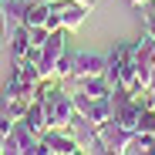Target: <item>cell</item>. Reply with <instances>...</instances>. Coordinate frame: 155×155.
<instances>
[{"label":"cell","instance_id":"1","mask_svg":"<svg viewBox=\"0 0 155 155\" xmlns=\"http://www.w3.org/2000/svg\"><path fill=\"white\" fill-rule=\"evenodd\" d=\"M37 98H41L44 125L47 128H68L74 121L78 108H74V98H71V91H68L64 81H44V88H41Z\"/></svg>","mask_w":155,"mask_h":155},{"label":"cell","instance_id":"2","mask_svg":"<svg viewBox=\"0 0 155 155\" xmlns=\"http://www.w3.org/2000/svg\"><path fill=\"white\" fill-rule=\"evenodd\" d=\"M47 7H51L47 10V20H44L47 31H61V27L64 31H78L88 20V14H91V7L81 4V0H51Z\"/></svg>","mask_w":155,"mask_h":155},{"label":"cell","instance_id":"3","mask_svg":"<svg viewBox=\"0 0 155 155\" xmlns=\"http://www.w3.org/2000/svg\"><path fill=\"white\" fill-rule=\"evenodd\" d=\"M132 58H135V78H138V88H142V98H145L148 81H152V71H155V37H152L148 31L135 41Z\"/></svg>","mask_w":155,"mask_h":155},{"label":"cell","instance_id":"4","mask_svg":"<svg viewBox=\"0 0 155 155\" xmlns=\"http://www.w3.org/2000/svg\"><path fill=\"white\" fill-rule=\"evenodd\" d=\"M108 74V58L98 54V51H78L71 54V81H84V78H105Z\"/></svg>","mask_w":155,"mask_h":155},{"label":"cell","instance_id":"5","mask_svg":"<svg viewBox=\"0 0 155 155\" xmlns=\"http://www.w3.org/2000/svg\"><path fill=\"white\" fill-rule=\"evenodd\" d=\"M41 138L51 145L54 155H81V145L68 128H47V132H41Z\"/></svg>","mask_w":155,"mask_h":155},{"label":"cell","instance_id":"6","mask_svg":"<svg viewBox=\"0 0 155 155\" xmlns=\"http://www.w3.org/2000/svg\"><path fill=\"white\" fill-rule=\"evenodd\" d=\"M81 152H84V155H125V148H121V145H108L98 132H91V135H88V142L81 145Z\"/></svg>","mask_w":155,"mask_h":155},{"label":"cell","instance_id":"7","mask_svg":"<svg viewBox=\"0 0 155 155\" xmlns=\"http://www.w3.org/2000/svg\"><path fill=\"white\" fill-rule=\"evenodd\" d=\"M20 121H24V125H27V128H31V132H37V135H41V132H47V125H44V108H41V98H37V101H34V105L27 108V115H24Z\"/></svg>","mask_w":155,"mask_h":155},{"label":"cell","instance_id":"8","mask_svg":"<svg viewBox=\"0 0 155 155\" xmlns=\"http://www.w3.org/2000/svg\"><path fill=\"white\" fill-rule=\"evenodd\" d=\"M132 145H135L138 152L152 155V148H155V132H135V135H132Z\"/></svg>","mask_w":155,"mask_h":155},{"label":"cell","instance_id":"9","mask_svg":"<svg viewBox=\"0 0 155 155\" xmlns=\"http://www.w3.org/2000/svg\"><path fill=\"white\" fill-rule=\"evenodd\" d=\"M145 105L155 111V71H152V81H148V91H145Z\"/></svg>","mask_w":155,"mask_h":155},{"label":"cell","instance_id":"10","mask_svg":"<svg viewBox=\"0 0 155 155\" xmlns=\"http://www.w3.org/2000/svg\"><path fill=\"white\" fill-rule=\"evenodd\" d=\"M132 4H135V7H152L155 0H132Z\"/></svg>","mask_w":155,"mask_h":155},{"label":"cell","instance_id":"11","mask_svg":"<svg viewBox=\"0 0 155 155\" xmlns=\"http://www.w3.org/2000/svg\"><path fill=\"white\" fill-rule=\"evenodd\" d=\"M81 4H88V7H94V0H81Z\"/></svg>","mask_w":155,"mask_h":155},{"label":"cell","instance_id":"12","mask_svg":"<svg viewBox=\"0 0 155 155\" xmlns=\"http://www.w3.org/2000/svg\"><path fill=\"white\" fill-rule=\"evenodd\" d=\"M152 10H155V4H152Z\"/></svg>","mask_w":155,"mask_h":155},{"label":"cell","instance_id":"13","mask_svg":"<svg viewBox=\"0 0 155 155\" xmlns=\"http://www.w3.org/2000/svg\"><path fill=\"white\" fill-rule=\"evenodd\" d=\"M152 155H155V148H152Z\"/></svg>","mask_w":155,"mask_h":155}]
</instances>
